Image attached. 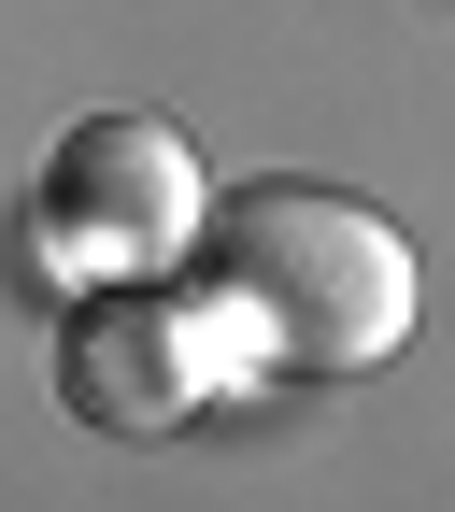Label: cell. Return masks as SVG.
<instances>
[{"mask_svg":"<svg viewBox=\"0 0 455 512\" xmlns=\"http://www.w3.org/2000/svg\"><path fill=\"white\" fill-rule=\"evenodd\" d=\"M200 299L228 313L242 370H384L413 342V242L313 171H256L200 214Z\"/></svg>","mask_w":455,"mask_h":512,"instance_id":"1","label":"cell"},{"mask_svg":"<svg viewBox=\"0 0 455 512\" xmlns=\"http://www.w3.org/2000/svg\"><path fill=\"white\" fill-rule=\"evenodd\" d=\"M214 214V171L185 157V128L157 114H72L57 157L29 171V242L57 285H143V271H185V242Z\"/></svg>","mask_w":455,"mask_h":512,"instance_id":"2","label":"cell"},{"mask_svg":"<svg viewBox=\"0 0 455 512\" xmlns=\"http://www.w3.org/2000/svg\"><path fill=\"white\" fill-rule=\"evenodd\" d=\"M57 384H72L86 427H185L214 384H256V370H242L214 299H171V271H143V285H86L72 299Z\"/></svg>","mask_w":455,"mask_h":512,"instance_id":"3","label":"cell"}]
</instances>
